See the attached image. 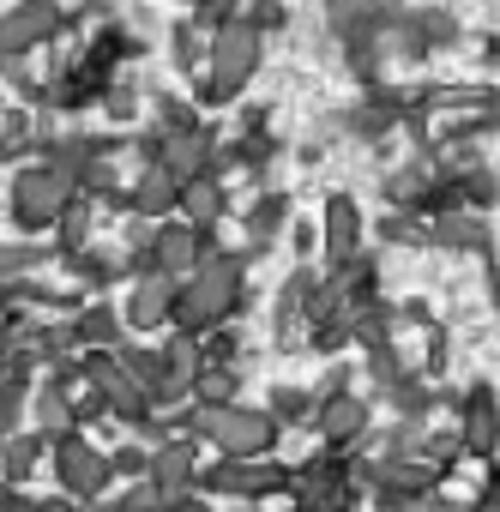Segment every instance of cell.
Instances as JSON below:
<instances>
[{
    "mask_svg": "<svg viewBox=\"0 0 500 512\" xmlns=\"http://www.w3.org/2000/svg\"><path fill=\"white\" fill-rule=\"evenodd\" d=\"M73 175H61L55 163H31V169H19L13 175V193H7V211H13V223L25 229V235H43L49 223H61V211L73 205Z\"/></svg>",
    "mask_w": 500,
    "mask_h": 512,
    "instance_id": "obj_3",
    "label": "cell"
},
{
    "mask_svg": "<svg viewBox=\"0 0 500 512\" xmlns=\"http://www.w3.org/2000/svg\"><path fill=\"white\" fill-rule=\"evenodd\" d=\"M31 350H7V344H0V398H25V386H31Z\"/></svg>",
    "mask_w": 500,
    "mask_h": 512,
    "instance_id": "obj_16",
    "label": "cell"
},
{
    "mask_svg": "<svg viewBox=\"0 0 500 512\" xmlns=\"http://www.w3.org/2000/svg\"><path fill=\"white\" fill-rule=\"evenodd\" d=\"M145 464H151V452H145V446H121V452H109V476L145 482Z\"/></svg>",
    "mask_w": 500,
    "mask_h": 512,
    "instance_id": "obj_19",
    "label": "cell"
},
{
    "mask_svg": "<svg viewBox=\"0 0 500 512\" xmlns=\"http://www.w3.org/2000/svg\"><path fill=\"white\" fill-rule=\"evenodd\" d=\"M49 470H55V482H61L67 500H103V488L115 482L109 476V452H97L79 428L49 434Z\"/></svg>",
    "mask_w": 500,
    "mask_h": 512,
    "instance_id": "obj_4",
    "label": "cell"
},
{
    "mask_svg": "<svg viewBox=\"0 0 500 512\" xmlns=\"http://www.w3.org/2000/svg\"><path fill=\"white\" fill-rule=\"evenodd\" d=\"M187 428L205 434L223 458H266L278 446V416L272 410H241V404H199L187 410Z\"/></svg>",
    "mask_w": 500,
    "mask_h": 512,
    "instance_id": "obj_2",
    "label": "cell"
},
{
    "mask_svg": "<svg viewBox=\"0 0 500 512\" xmlns=\"http://www.w3.org/2000/svg\"><path fill=\"white\" fill-rule=\"evenodd\" d=\"M157 512H211V500H199V494L187 488V494H163V500H157Z\"/></svg>",
    "mask_w": 500,
    "mask_h": 512,
    "instance_id": "obj_22",
    "label": "cell"
},
{
    "mask_svg": "<svg viewBox=\"0 0 500 512\" xmlns=\"http://www.w3.org/2000/svg\"><path fill=\"white\" fill-rule=\"evenodd\" d=\"M199 260H211V229H193V223H157L151 229V247H145V266L169 284H181Z\"/></svg>",
    "mask_w": 500,
    "mask_h": 512,
    "instance_id": "obj_6",
    "label": "cell"
},
{
    "mask_svg": "<svg viewBox=\"0 0 500 512\" xmlns=\"http://www.w3.org/2000/svg\"><path fill=\"white\" fill-rule=\"evenodd\" d=\"M308 410H314V398H308V392H296V386L272 392V416H278V422H308Z\"/></svg>",
    "mask_w": 500,
    "mask_h": 512,
    "instance_id": "obj_18",
    "label": "cell"
},
{
    "mask_svg": "<svg viewBox=\"0 0 500 512\" xmlns=\"http://www.w3.org/2000/svg\"><path fill=\"white\" fill-rule=\"evenodd\" d=\"M362 428H368V410H362V398H326V410H320V434H326L332 446H350Z\"/></svg>",
    "mask_w": 500,
    "mask_h": 512,
    "instance_id": "obj_14",
    "label": "cell"
},
{
    "mask_svg": "<svg viewBox=\"0 0 500 512\" xmlns=\"http://www.w3.org/2000/svg\"><path fill=\"white\" fill-rule=\"evenodd\" d=\"M235 512H254V506H235Z\"/></svg>",
    "mask_w": 500,
    "mask_h": 512,
    "instance_id": "obj_24",
    "label": "cell"
},
{
    "mask_svg": "<svg viewBox=\"0 0 500 512\" xmlns=\"http://www.w3.org/2000/svg\"><path fill=\"white\" fill-rule=\"evenodd\" d=\"M79 512H115V500H85Z\"/></svg>",
    "mask_w": 500,
    "mask_h": 512,
    "instance_id": "obj_23",
    "label": "cell"
},
{
    "mask_svg": "<svg viewBox=\"0 0 500 512\" xmlns=\"http://www.w3.org/2000/svg\"><path fill=\"white\" fill-rule=\"evenodd\" d=\"M67 260L79 266L85 284H115V278H121V260H115V253H109V260H103V253H67Z\"/></svg>",
    "mask_w": 500,
    "mask_h": 512,
    "instance_id": "obj_17",
    "label": "cell"
},
{
    "mask_svg": "<svg viewBox=\"0 0 500 512\" xmlns=\"http://www.w3.org/2000/svg\"><path fill=\"white\" fill-rule=\"evenodd\" d=\"M181 211H187V223L193 229H211L217 217H223V187H217V175H193V181H181V199H175Z\"/></svg>",
    "mask_w": 500,
    "mask_h": 512,
    "instance_id": "obj_12",
    "label": "cell"
},
{
    "mask_svg": "<svg viewBox=\"0 0 500 512\" xmlns=\"http://www.w3.org/2000/svg\"><path fill=\"white\" fill-rule=\"evenodd\" d=\"M31 266H37V253H31V247H0V284H19Z\"/></svg>",
    "mask_w": 500,
    "mask_h": 512,
    "instance_id": "obj_20",
    "label": "cell"
},
{
    "mask_svg": "<svg viewBox=\"0 0 500 512\" xmlns=\"http://www.w3.org/2000/svg\"><path fill=\"white\" fill-rule=\"evenodd\" d=\"M241 308V260L235 253H211L175 284V326L181 332H217Z\"/></svg>",
    "mask_w": 500,
    "mask_h": 512,
    "instance_id": "obj_1",
    "label": "cell"
},
{
    "mask_svg": "<svg viewBox=\"0 0 500 512\" xmlns=\"http://www.w3.org/2000/svg\"><path fill=\"white\" fill-rule=\"evenodd\" d=\"M55 7H31V0H25V7H13V13H0V67H7V61H19V55H31L43 37H55Z\"/></svg>",
    "mask_w": 500,
    "mask_h": 512,
    "instance_id": "obj_7",
    "label": "cell"
},
{
    "mask_svg": "<svg viewBox=\"0 0 500 512\" xmlns=\"http://www.w3.org/2000/svg\"><path fill=\"white\" fill-rule=\"evenodd\" d=\"M193 476H199V446H193V440H163V446L151 452V464H145V482H151L157 494H187Z\"/></svg>",
    "mask_w": 500,
    "mask_h": 512,
    "instance_id": "obj_9",
    "label": "cell"
},
{
    "mask_svg": "<svg viewBox=\"0 0 500 512\" xmlns=\"http://www.w3.org/2000/svg\"><path fill=\"white\" fill-rule=\"evenodd\" d=\"M260 67V31L254 25H223L217 43H211V79L199 85L205 103H229Z\"/></svg>",
    "mask_w": 500,
    "mask_h": 512,
    "instance_id": "obj_5",
    "label": "cell"
},
{
    "mask_svg": "<svg viewBox=\"0 0 500 512\" xmlns=\"http://www.w3.org/2000/svg\"><path fill=\"white\" fill-rule=\"evenodd\" d=\"M356 241H362V211L350 199H332L326 205V253H332V260H350Z\"/></svg>",
    "mask_w": 500,
    "mask_h": 512,
    "instance_id": "obj_15",
    "label": "cell"
},
{
    "mask_svg": "<svg viewBox=\"0 0 500 512\" xmlns=\"http://www.w3.org/2000/svg\"><path fill=\"white\" fill-rule=\"evenodd\" d=\"M175 199H181V181H175V175H163L157 163H145V175H139V187H133V199H127V205H133V217H139V223H157L163 211H175Z\"/></svg>",
    "mask_w": 500,
    "mask_h": 512,
    "instance_id": "obj_10",
    "label": "cell"
},
{
    "mask_svg": "<svg viewBox=\"0 0 500 512\" xmlns=\"http://www.w3.org/2000/svg\"><path fill=\"white\" fill-rule=\"evenodd\" d=\"M169 320H175V284L157 278V272H145V278L133 284L127 308H121V326H127V332H157V326H169Z\"/></svg>",
    "mask_w": 500,
    "mask_h": 512,
    "instance_id": "obj_8",
    "label": "cell"
},
{
    "mask_svg": "<svg viewBox=\"0 0 500 512\" xmlns=\"http://www.w3.org/2000/svg\"><path fill=\"white\" fill-rule=\"evenodd\" d=\"M43 458H49V434H43V428H37V434H7V440H0V476H7L13 488L31 482Z\"/></svg>",
    "mask_w": 500,
    "mask_h": 512,
    "instance_id": "obj_11",
    "label": "cell"
},
{
    "mask_svg": "<svg viewBox=\"0 0 500 512\" xmlns=\"http://www.w3.org/2000/svg\"><path fill=\"white\" fill-rule=\"evenodd\" d=\"M121 332H127V326H121V308H109V302H91V308L73 320V338H79L85 350H115Z\"/></svg>",
    "mask_w": 500,
    "mask_h": 512,
    "instance_id": "obj_13",
    "label": "cell"
},
{
    "mask_svg": "<svg viewBox=\"0 0 500 512\" xmlns=\"http://www.w3.org/2000/svg\"><path fill=\"white\" fill-rule=\"evenodd\" d=\"M470 446H476V452H488V446H494V416H488V398H476V410H470Z\"/></svg>",
    "mask_w": 500,
    "mask_h": 512,
    "instance_id": "obj_21",
    "label": "cell"
}]
</instances>
